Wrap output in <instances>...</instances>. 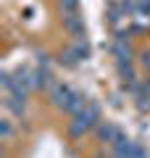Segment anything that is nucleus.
Returning <instances> with one entry per match:
<instances>
[{"label":"nucleus","mask_w":150,"mask_h":158,"mask_svg":"<svg viewBox=\"0 0 150 158\" xmlns=\"http://www.w3.org/2000/svg\"><path fill=\"white\" fill-rule=\"evenodd\" d=\"M50 100H53L56 108H61V111H71V113H77L79 108L87 103L77 90H71V87L63 85V82H56V85L50 87Z\"/></svg>","instance_id":"nucleus-1"},{"label":"nucleus","mask_w":150,"mask_h":158,"mask_svg":"<svg viewBox=\"0 0 150 158\" xmlns=\"http://www.w3.org/2000/svg\"><path fill=\"white\" fill-rule=\"evenodd\" d=\"M98 124H100V111H98V106L84 103V106L74 113V121L69 124V132H71V137H82L84 132H90L92 127H98Z\"/></svg>","instance_id":"nucleus-2"},{"label":"nucleus","mask_w":150,"mask_h":158,"mask_svg":"<svg viewBox=\"0 0 150 158\" xmlns=\"http://www.w3.org/2000/svg\"><path fill=\"white\" fill-rule=\"evenodd\" d=\"M95 129H98V140H100V142H111V145H116V142L124 137L121 132H119L116 127L111 124V121H100Z\"/></svg>","instance_id":"nucleus-3"},{"label":"nucleus","mask_w":150,"mask_h":158,"mask_svg":"<svg viewBox=\"0 0 150 158\" xmlns=\"http://www.w3.org/2000/svg\"><path fill=\"white\" fill-rule=\"evenodd\" d=\"M63 27H66V32L71 34L74 40L84 37V21L79 13H71V16H63Z\"/></svg>","instance_id":"nucleus-4"},{"label":"nucleus","mask_w":150,"mask_h":158,"mask_svg":"<svg viewBox=\"0 0 150 158\" xmlns=\"http://www.w3.org/2000/svg\"><path fill=\"white\" fill-rule=\"evenodd\" d=\"M71 53H74V58H77V61L87 58V56H90V45H87V40H84V37L74 40V45H71Z\"/></svg>","instance_id":"nucleus-5"},{"label":"nucleus","mask_w":150,"mask_h":158,"mask_svg":"<svg viewBox=\"0 0 150 158\" xmlns=\"http://www.w3.org/2000/svg\"><path fill=\"white\" fill-rule=\"evenodd\" d=\"M61 11H63V16L79 13V0H61Z\"/></svg>","instance_id":"nucleus-6"},{"label":"nucleus","mask_w":150,"mask_h":158,"mask_svg":"<svg viewBox=\"0 0 150 158\" xmlns=\"http://www.w3.org/2000/svg\"><path fill=\"white\" fill-rule=\"evenodd\" d=\"M0 135H3V142H11L13 129H11V121H8V118H3V121H0Z\"/></svg>","instance_id":"nucleus-7"},{"label":"nucleus","mask_w":150,"mask_h":158,"mask_svg":"<svg viewBox=\"0 0 150 158\" xmlns=\"http://www.w3.org/2000/svg\"><path fill=\"white\" fill-rule=\"evenodd\" d=\"M132 158H150V156H148V150H145L142 145H137V142H134V150H132Z\"/></svg>","instance_id":"nucleus-8"},{"label":"nucleus","mask_w":150,"mask_h":158,"mask_svg":"<svg viewBox=\"0 0 150 158\" xmlns=\"http://www.w3.org/2000/svg\"><path fill=\"white\" fill-rule=\"evenodd\" d=\"M142 66L150 71V53H145V56H142Z\"/></svg>","instance_id":"nucleus-9"}]
</instances>
